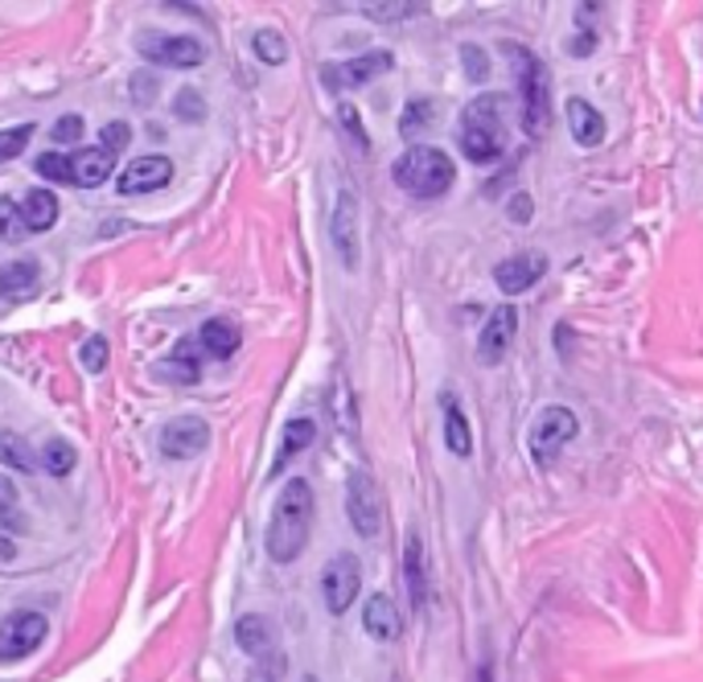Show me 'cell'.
Masks as SVG:
<instances>
[{
	"label": "cell",
	"mask_w": 703,
	"mask_h": 682,
	"mask_svg": "<svg viewBox=\"0 0 703 682\" xmlns=\"http://www.w3.org/2000/svg\"><path fill=\"white\" fill-rule=\"evenodd\" d=\"M543 272H548V259L539 256V251H523V256H511L497 263L494 284L506 292V296H518V292L535 289V284L543 280Z\"/></svg>",
	"instance_id": "9a60e30c"
},
{
	"label": "cell",
	"mask_w": 703,
	"mask_h": 682,
	"mask_svg": "<svg viewBox=\"0 0 703 682\" xmlns=\"http://www.w3.org/2000/svg\"><path fill=\"white\" fill-rule=\"evenodd\" d=\"M173 107H177V116H181V120H186V124L207 120V103H202V95H198V91H181Z\"/></svg>",
	"instance_id": "d590c367"
},
{
	"label": "cell",
	"mask_w": 703,
	"mask_h": 682,
	"mask_svg": "<svg viewBox=\"0 0 703 682\" xmlns=\"http://www.w3.org/2000/svg\"><path fill=\"white\" fill-rule=\"evenodd\" d=\"M338 111H342V124L350 128V137L359 140V149H366V132H362V124H359V107H350V103H342Z\"/></svg>",
	"instance_id": "ab89813d"
},
{
	"label": "cell",
	"mask_w": 703,
	"mask_h": 682,
	"mask_svg": "<svg viewBox=\"0 0 703 682\" xmlns=\"http://www.w3.org/2000/svg\"><path fill=\"white\" fill-rule=\"evenodd\" d=\"M506 54H515V62L523 67L518 74V91H523V132L531 140H539L548 132L551 111H548V70L523 46H506Z\"/></svg>",
	"instance_id": "277c9868"
},
{
	"label": "cell",
	"mask_w": 703,
	"mask_h": 682,
	"mask_svg": "<svg viewBox=\"0 0 703 682\" xmlns=\"http://www.w3.org/2000/svg\"><path fill=\"white\" fill-rule=\"evenodd\" d=\"M173 181V161L169 156H137V161H128V169L120 173V189L124 198H140V193H156V189H165Z\"/></svg>",
	"instance_id": "4fadbf2b"
},
{
	"label": "cell",
	"mask_w": 703,
	"mask_h": 682,
	"mask_svg": "<svg viewBox=\"0 0 703 682\" xmlns=\"http://www.w3.org/2000/svg\"><path fill=\"white\" fill-rule=\"evenodd\" d=\"M429 124H432V103L429 99H412V103H408V111H403V120H399V132L412 140L415 132H420V128H429Z\"/></svg>",
	"instance_id": "d6a6232c"
},
{
	"label": "cell",
	"mask_w": 703,
	"mask_h": 682,
	"mask_svg": "<svg viewBox=\"0 0 703 682\" xmlns=\"http://www.w3.org/2000/svg\"><path fill=\"white\" fill-rule=\"evenodd\" d=\"M576 415L567 408H543V415L531 424V457L539 469H548V465L560 461V452H564L567 440H576Z\"/></svg>",
	"instance_id": "8992f818"
},
{
	"label": "cell",
	"mask_w": 703,
	"mask_h": 682,
	"mask_svg": "<svg viewBox=\"0 0 703 682\" xmlns=\"http://www.w3.org/2000/svg\"><path fill=\"white\" fill-rule=\"evenodd\" d=\"M567 128L581 149H597L605 140V116L588 99H567Z\"/></svg>",
	"instance_id": "d6986e66"
},
{
	"label": "cell",
	"mask_w": 703,
	"mask_h": 682,
	"mask_svg": "<svg viewBox=\"0 0 703 682\" xmlns=\"http://www.w3.org/2000/svg\"><path fill=\"white\" fill-rule=\"evenodd\" d=\"M25 235V222H21V205L13 198H0V243H17Z\"/></svg>",
	"instance_id": "4dcf8cb0"
},
{
	"label": "cell",
	"mask_w": 703,
	"mask_h": 682,
	"mask_svg": "<svg viewBox=\"0 0 703 682\" xmlns=\"http://www.w3.org/2000/svg\"><path fill=\"white\" fill-rule=\"evenodd\" d=\"M37 457L30 452V444L21 440L17 432H0V469H13V473H34Z\"/></svg>",
	"instance_id": "83f0119b"
},
{
	"label": "cell",
	"mask_w": 703,
	"mask_h": 682,
	"mask_svg": "<svg viewBox=\"0 0 703 682\" xmlns=\"http://www.w3.org/2000/svg\"><path fill=\"white\" fill-rule=\"evenodd\" d=\"M21 222H25V231H50L54 222H58L54 189H30L25 202H21Z\"/></svg>",
	"instance_id": "cb8c5ba5"
},
{
	"label": "cell",
	"mask_w": 703,
	"mask_h": 682,
	"mask_svg": "<svg viewBox=\"0 0 703 682\" xmlns=\"http://www.w3.org/2000/svg\"><path fill=\"white\" fill-rule=\"evenodd\" d=\"M313 530V490L305 478H292L272 506V518H268V534H263V546L276 563H292L305 543H309Z\"/></svg>",
	"instance_id": "6da1fadb"
},
{
	"label": "cell",
	"mask_w": 703,
	"mask_h": 682,
	"mask_svg": "<svg viewBox=\"0 0 703 682\" xmlns=\"http://www.w3.org/2000/svg\"><path fill=\"white\" fill-rule=\"evenodd\" d=\"M153 86H156L153 74H132V95H137L140 103H144V99H149V95H153Z\"/></svg>",
	"instance_id": "b9f144b4"
},
{
	"label": "cell",
	"mask_w": 703,
	"mask_h": 682,
	"mask_svg": "<svg viewBox=\"0 0 703 682\" xmlns=\"http://www.w3.org/2000/svg\"><path fill=\"white\" fill-rule=\"evenodd\" d=\"M403 580H408L412 609H424V600H429V567H424V543H420V534H408V543H403Z\"/></svg>",
	"instance_id": "44dd1931"
},
{
	"label": "cell",
	"mask_w": 703,
	"mask_h": 682,
	"mask_svg": "<svg viewBox=\"0 0 703 682\" xmlns=\"http://www.w3.org/2000/svg\"><path fill=\"white\" fill-rule=\"evenodd\" d=\"M74 448H70L67 440H46V448H42V469L46 473H54V478H67L70 469H74Z\"/></svg>",
	"instance_id": "f1b7e54d"
},
{
	"label": "cell",
	"mask_w": 703,
	"mask_h": 682,
	"mask_svg": "<svg viewBox=\"0 0 703 682\" xmlns=\"http://www.w3.org/2000/svg\"><path fill=\"white\" fill-rule=\"evenodd\" d=\"M21 534V530H30V518L21 510V497H17V485L13 478H4L0 473V534Z\"/></svg>",
	"instance_id": "4316f807"
},
{
	"label": "cell",
	"mask_w": 703,
	"mask_h": 682,
	"mask_svg": "<svg viewBox=\"0 0 703 682\" xmlns=\"http://www.w3.org/2000/svg\"><path fill=\"white\" fill-rule=\"evenodd\" d=\"M515 329H518V313L511 305L490 313V321H485V329H481L478 338L481 366H497V362L506 358V350H511V341H515Z\"/></svg>",
	"instance_id": "5bb4252c"
},
{
	"label": "cell",
	"mask_w": 703,
	"mask_h": 682,
	"mask_svg": "<svg viewBox=\"0 0 703 682\" xmlns=\"http://www.w3.org/2000/svg\"><path fill=\"white\" fill-rule=\"evenodd\" d=\"M83 137V120L79 116H67V120L54 124V144H79Z\"/></svg>",
	"instance_id": "74e56055"
},
{
	"label": "cell",
	"mask_w": 703,
	"mask_h": 682,
	"mask_svg": "<svg viewBox=\"0 0 703 682\" xmlns=\"http://www.w3.org/2000/svg\"><path fill=\"white\" fill-rule=\"evenodd\" d=\"M37 292V268L30 259H13L0 268V301L21 305V301H34Z\"/></svg>",
	"instance_id": "ffe728a7"
},
{
	"label": "cell",
	"mask_w": 703,
	"mask_h": 682,
	"mask_svg": "<svg viewBox=\"0 0 703 682\" xmlns=\"http://www.w3.org/2000/svg\"><path fill=\"white\" fill-rule=\"evenodd\" d=\"M567 50L581 54V58H584V54H593V34H581L576 42H572V46H567Z\"/></svg>",
	"instance_id": "ee69618b"
},
{
	"label": "cell",
	"mask_w": 703,
	"mask_h": 682,
	"mask_svg": "<svg viewBox=\"0 0 703 682\" xmlns=\"http://www.w3.org/2000/svg\"><path fill=\"white\" fill-rule=\"evenodd\" d=\"M461 58H465V70H469V79H473V83H478V79H485V54L473 50V46H465Z\"/></svg>",
	"instance_id": "60d3db41"
},
{
	"label": "cell",
	"mask_w": 703,
	"mask_h": 682,
	"mask_svg": "<svg viewBox=\"0 0 703 682\" xmlns=\"http://www.w3.org/2000/svg\"><path fill=\"white\" fill-rule=\"evenodd\" d=\"M99 140H104V149H112V153H120L124 144L132 140V132H128V124H107L104 132H99Z\"/></svg>",
	"instance_id": "f35d334b"
},
{
	"label": "cell",
	"mask_w": 703,
	"mask_h": 682,
	"mask_svg": "<svg viewBox=\"0 0 703 682\" xmlns=\"http://www.w3.org/2000/svg\"><path fill=\"white\" fill-rule=\"evenodd\" d=\"M13 555H17V546H13V539H4V534H0V560L9 563Z\"/></svg>",
	"instance_id": "f6af8a7d"
},
{
	"label": "cell",
	"mask_w": 703,
	"mask_h": 682,
	"mask_svg": "<svg viewBox=\"0 0 703 682\" xmlns=\"http://www.w3.org/2000/svg\"><path fill=\"white\" fill-rule=\"evenodd\" d=\"M50 633V621L37 609H17L0 621V662H21L30 658Z\"/></svg>",
	"instance_id": "5b68a950"
},
{
	"label": "cell",
	"mask_w": 703,
	"mask_h": 682,
	"mask_svg": "<svg viewBox=\"0 0 703 682\" xmlns=\"http://www.w3.org/2000/svg\"><path fill=\"white\" fill-rule=\"evenodd\" d=\"M391 177L403 193H412V198H420V202H429V198L448 193L453 177H457V165H453V156L441 153V149L415 144V149H408V153L391 165Z\"/></svg>",
	"instance_id": "3957f363"
},
{
	"label": "cell",
	"mask_w": 703,
	"mask_h": 682,
	"mask_svg": "<svg viewBox=\"0 0 703 682\" xmlns=\"http://www.w3.org/2000/svg\"><path fill=\"white\" fill-rule=\"evenodd\" d=\"M116 173V153L112 149H79L70 153V186H83V189H95L104 186L107 177Z\"/></svg>",
	"instance_id": "2e32d148"
},
{
	"label": "cell",
	"mask_w": 703,
	"mask_h": 682,
	"mask_svg": "<svg viewBox=\"0 0 703 682\" xmlns=\"http://www.w3.org/2000/svg\"><path fill=\"white\" fill-rule=\"evenodd\" d=\"M235 642H239L243 654H251V658H280L276 654V630L272 621H263V616H239V625H235Z\"/></svg>",
	"instance_id": "ac0fdd59"
},
{
	"label": "cell",
	"mask_w": 703,
	"mask_h": 682,
	"mask_svg": "<svg viewBox=\"0 0 703 682\" xmlns=\"http://www.w3.org/2000/svg\"><path fill=\"white\" fill-rule=\"evenodd\" d=\"M313 440H317V424H313V420H289V427H284V444H280V452H276L268 478H276V473H280L296 452H305Z\"/></svg>",
	"instance_id": "d4e9b609"
},
{
	"label": "cell",
	"mask_w": 703,
	"mask_h": 682,
	"mask_svg": "<svg viewBox=\"0 0 703 682\" xmlns=\"http://www.w3.org/2000/svg\"><path fill=\"white\" fill-rule=\"evenodd\" d=\"M37 173L50 177L58 186H70V156L67 153H42L37 156Z\"/></svg>",
	"instance_id": "836d02e7"
},
{
	"label": "cell",
	"mask_w": 703,
	"mask_h": 682,
	"mask_svg": "<svg viewBox=\"0 0 703 682\" xmlns=\"http://www.w3.org/2000/svg\"><path fill=\"white\" fill-rule=\"evenodd\" d=\"M395 67V58L387 50H375V54H362V58H350V62H329L321 67V83L329 91H345V86H362L378 79V74H387Z\"/></svg>",
	"instance_id": "30bf717a"
},
{
	"label": "cell",
	"mask_w": 703,
	"mask_h": 682,
	"mask_svg": "<svg viewBox=\"0 0 703 682\" xmlns=\"http://www.w3.org/2000/svg\"><path fill=\"white\" fill-rule=\"evenodd\" d=\"M239 325L231 321V317H210L207 325H202V333H198V345L207 350L210 358H231L235 350H239Z\"/></svg>",
	"instance_id": "7402d4cb"
},
{
	"label": "cell",
	"mask_w": 703,
	"mask_h": 682,
	"mask_svg": "<svg viewBox=\"0 0 703 682\" xmlns=\"http://www.w3.org/2000/svg\"><path fill=\"white\" fill-rule=\"evenodd\" d=\"M329 239H333L345 268L354 272V268H359V198H354L350 189L338 193L333 219H329Z\"/></svg>",
	"instance_id": "7c38bea8"
},
{
	"label": "cell",
	"mask_w": 703,
	"mask_h": 682,
	"mask_svg": "<svg viewBox=\"0 0 703 682\" xmlns=\"http://www.w3.org/2000/svg\"><path fill=\"white\" fill-rule=\"evenodd\" d=\"M30 140H34V124H17V128H4V132H0V161H13V156H21Z\"/></svg>",
	"instance_id": "f546056e"
},
{
	"label": "cell",
	"mask_w": 703,
	"mask_h": 682,
	"mask_svg": "<svg viewBox=\"0 0 703 682\" xmlns=\"http://www.w3.org/2000/svg\"><path fill=\"white\" fill-rule=\"evenodd\" d=\"M79 358H83V366L91 371V375H99V371L107 366V341L104 338H86L83 354H79Z\"/></svg>",
	"instance_id": "8d00e7d4"
},
{
	"label": "cell",
	"mask_w": 703,
	"mask_h": 682,
	"mask_svg": "<svg viewBox=\"0 0 703 682\" xmlns=\"http://www.w3.org/2000/svg\"><path fill=\"white\" fill-rule=\"evenodd\" d=\"M210 444V427L207 420H198V415H177L165 424L161 432V452L169 457V461H189V457H198V452H207Z\"/></svg>",
	"instance_id": "8fae6325"
},
{
	"label": "cell",
	"mask_w": 703,
	"mask_h": 682,
	"mask_svg": "<svg viewBox=\"0 0 703 682\" xmlns=\"http://www.w3.org/2000/svg\"><path fill=\"white\" fill-rule=\"evenodd\" d=\"M359 588H362V563L342 551L321 567V597H326V609L333 616H342L354 600H359Z\"/></svg>",
	"instance_id": "9c48e42d"
},
{
	"label": "cell",
	"mask_w": 703,
	"mask_h": 682,
	"mask_svg": "<svg viewBox=\"0 0 703 682\" xmlns=\"http://www.w3.org/2000/svg\"><path fill=\"white\" fill-rule=\"evenodd\" d=\"M161 378L181 383V387H194V383L202 378V345H198V338L177 341V350L161 362Z\"/></svg>",
	"instance_id": "e0dca14e"
},
{
	"label": "cell",
	"mask_w": 703,
	"mask_h": 682,
	"mask_svg": "<svg viewBox=\"0 0 703 682\" xmlns=\"http://www.w3.org/2000/svg\"><path fill=\"white\" fill-rule=\"evenodd\" d=\"M251 46H256L259 58H263V62H272V67H280V62L289 58V50H284V37L276 34V30H259V34L251 37Z\"/></svg>",
	"instance_id": "1f68e13d"
},
{
	"label": "cell",
	"mask_w": 703,
	"mask_h": 682,
	"mask_svg": "<svg viewBox=\"0 0 703 682\" xmlns=\"http://www.w3.org/2000/svg\"><path fill=\"white\" fill-rule=\"evenodd\" d=\"M362 13L375 21H399L412 17V13H424V4H362Z\"/></svg>",
	"instance_id": "e575fe53"
},
{
	"label": "cell",
	"mask_w": 703,
	"mask_h": 682,
	"mask_svg": "<svg viewBox=\"0 0 703 682\" xmlns=\"http://www.w3.org/2000/svg\"><path fill=\"white\" fill-rule=\"evenodd\" d=\"M441 403H445V440H448V448H453L457 457H469V452H473V432H469V420H465L461 403H457L453 395H445Z\"/></svg>",
	"instance_id": "484cf974"
},
{
	"label": "cell",
	"mask_w": 703,
	"mask_h": 682,
	"mask_svg": "<svg viewBox=\"0 0 703 682\" xmlns=\"http://www.w3.org/2000/svg\"><path fill=\"white\" fill-rule=\"evenodd\" d=\"M362 630L378 637V642H395L399 630H403V621H399V613H395V604L387 597H371L366 609H362Z\"/></svg>",
	"instance_id": "603a6c76"
},
{
	"label": "cell",
	"mask_w": 703,
	"mask_h": 682,
	"mask_svg": "<svg viewBox=\"0 0 703 682\" xmlns=\"http://www.w3.org/2000/svg\"><path fill=\"white\" fill-rule=\"evenodd\" d=\"M469 682H494V674H490V666H478V670H473V679Z\"/></svg>",
	"instance_id": "bcb514c9"
},
{
	"label": "cell",
	"mask_w": 703,
	"mask_h": 682,
	"mask_svg": "<svg viewBox=\"0 0 703 682\" xmlns=\"http://www.w3.org/2000/svg\"><path fill=\"white\" fill-rule=\"evenodd\" d=\"M345 514H350V527L359 530L362 539H375L378 527H383V497H378L375 478L362 473V469H354L345 481Z\"/></svg>",
	"instance_id": "52a82bcc"
},
{
	"label": "cell",
	"mask_w": 703,
	"mask_h": 682,
	"mask_svg": "<svg viewBox=\"0 0 703 682\" xmlns=\"http://www.w3.org/2000/svg\"><path fill=\"white\" fill-rule=\"evenodd\" d=\"M506 99L502 95H481L465 107L461 116V149L473 165H490L506 153Z\"/></svg>",
	"instance_id": "7a4b0ae2"
},
{
	"label": "cell",
	"mask_w": 703,
	"mask_h": 682,
	"mask_svg": "<svg viewBox=\"0 0 703 682\" xmlns=\"http://www.w3.org/2000/svg\"><path fill=\"white\" fill-rule=\"evenodd\" d=\"M140 58H149L156 67L173 70H194L207 62V46L198 37H177V34H140Z\"/></svg>",
	"instance_id": "ba28073f"
},
{
	"label": "cell",
	"mask_w": 703,
	"mask_h": 682,
	"mask_svg": "<svg viewBox=\"0 0 703 682\" xmlns=\"http://www.w3.org/2000/svg\"><path fill=\"white\" fill-rule=\"evenodd\" d=\"M511 205H515V210H511V214H515V222H531V198H527V193H518Z\"/></svg>",
	"instance_id": "7bdbcfd3"
}]
</instances>
